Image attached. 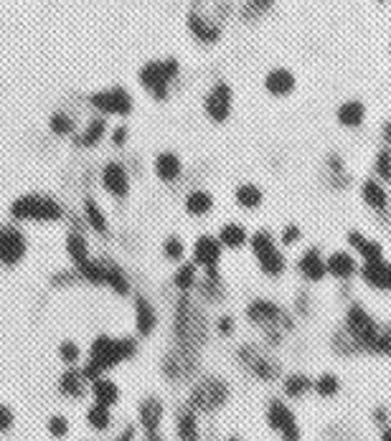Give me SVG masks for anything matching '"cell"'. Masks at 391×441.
I'll return each mask as SVG.
<instances>
[{"label":"cell","instance_id":"6da1fadb","mask_svg":"<svg viewBox=\"0 0 391 441\" xmlns=\"http://www.w3.org/2000/svg\"><path fill=\"white\" fill-rule=\"evenodd\" d=\"M231 15V0H191L185 13V28L193 41L214 46L224 36V23Z\"/></svg>","mask_w":391,"mask_h":441},{"label":"cell","instance_id":"7a4b0ae2","mask_svg":"<svg viewBox=\"0 0 391 441\" xmlns=\"http://www.w3.org/2000/svg\"><path fill=\"white\" fill-rule=\"evenodd\" d=\"M138 355V340L135 338H112V335H97L89 345V358L81 365V373L89 383L97 381L112 368L133 361Z\"/></svg>","mask_w":391,"mask_h":441},{"label":"cell","instance_id":"3957f363","mask_svg":"<svg viewBox=\"0 0 391 441\" xmlns=\"http://www.w3.org/2000/svg\"><path fill=\"white\" fill-rule=\"evenodd\" d=\"M173 335L176 345L199 353L206 345L208 338V320L206 312L199 307V302L191 294H181L173 307Z\"/></svg>","mask_w":391,"mask_h":441},{"label":"cell","instance_id":"277c9868","mask_svg":"<svg viewBox=\"0 0 391 441\" xmlns=\"http://www.w3.org/2000/svg\"><path fill=\"white\" fill-rule=\"evenodd\" d=\"M8 218L15 223H61L67 218V208L59 198L49 193H23L10 200Z\"/></svg>","mask_w":391,"mask_h":441},{"label":"cell","instance_id":"5b68a950","mask_svg":"<svg viewBox=\"0 0 391 441\" xmlns=\"http://www.w3.org/2000/svg\"><path fill=\"white\" fill-rule=\"evenodd\" d=\"M178 76H181V61L176 56L148 59L138 69V84L153 102H168Z\"/></svg>","mask_w":391,"mask_h":441},{"label":"cell","instance_id":"8992f818","mask_svg":"<svg viewBox=\"0 0 391 441\" xmlns=\"http://www.w3.org/2000/svg\"><path fill=\"white\" fill-rule=\"evenodd\" d=\"M87 107H92L94 114H102L107 119H127L135 112V96L133 92L122 84L94 89L87 94Z\"/></svg>","mask_w":391,"mask_h":441},{"label":"cell","instance_id":"52a82bcc","mask_svg":"<svg viewBox=\"0 0 391 441\" xmlns=\"http://www.w3.org/2000/svg\"><path fill=\"white\" fill-rule=\"evenodd\" d=\"M247 317H249V322L259 325L262 330H267L269 343H280L282 332L292 330V317H290L280 304H274V302H269V300L249 302Z\"/></svg>","mask_w":391,"mask_h":441},{"label":"cell","instance_id":"ba28073f","mask_svg":"<svg viewBox=\"0 0 391 441\" xmlns=\"http://www.w3.org/2000/svg\"><path fill=\"white\" fill-rule=\"evenodd\" d=\"M31 249L28 234L23 231L21 223L8 218L0 223V266L3 269H15L18 264L26 261Z\"/></svg>","mask_w":391,"mask_h":441},{"label":"cell","instance_id":"9c48e42d","mask_svg":"<svg viewBox=\"0 0 391 441\" xmlns=\"http://www.w3.org/2000/svg\"><path fill=\"white\" fill-rule=\"evenodd\" d=\"M226 401H229V386H226L222 378L208 375V378H201L191 388L188 408L196 413H211V411H219Z\"/></svg>","mask_w":391,"mask_h":441},{"label":"cell","instance_id":"30bf717a","mask_svg":"<svg viewBox=\"0 0 391 441\" xmlns=\"http://www.w3.org/2000/svg\"><path fill=\"white\" fill-rule=\"evenodd\" d=\"M99 185L112 200H127L133 191V173L122 160H107L99 168Z\"/></svg>","mask_w":391,"mask_h":441},{"label":"cell","instance_id":"8fae6325","mask_svg":"<svg viewBox=\"0 0 391 441\" xmlns=\"http://www.w3.org/2000/svg\"><path fill=\"white\" fill-rule=\"evenodd\" d=\"M378 330H381V327L374 322V317H369V312H366L363 307L353 304V307L348 309L346 332L356 340V343H358V347H361V350H369V353L374 350V343H376Z\"/></svg>","mask_w":391,"mask_h":441},{"label":"cell","instance_id":"7c38bea8","mask_svg":"<svg viewBox=\"0 0 391 441\" xmlns=\"http://www.w3.org/2000/svg\"><path fill=\"white\" fill-rule=\"evenodd\" d=\"M231 110H234V89H231V84H226V81L211 84V89L203 96L206 117L211 122H216V125H224L231 117Z\"/></svg>","mask_w":391,"mask_h":441},{"label":"cell","instance_id":"4fadbf2b","mask_svg":"<svg viewBox=\"0 0 391 441\" xmlns=\"http://www.w3.org/2000/svg\"><path fill=\"white\" fill-rule=\"evenodd\" d=\"M199 368V353L185 350V347H173L165 358H163V373L168 381H188Z\"/></svg>","mask_w":391,"mask_h":441},{"label":"cell","instance_id":"5bb4252c","mask_svg":"<svg viewBox=\"0 0 391 441\" xmlns=\"http://www.w3.org/2000/svg\"><path fill=\"white\" fill-rule=\"evenodd\" d=\"M239 361L242 365L254 373L259 381H277L280 378V363L272 361L269 355H265L259 347L254 345H242L239 347Z\"/></svg>","mask_w":391,"mask_h":441},{"label":"cell","instance_id":"9a60e30c","mask_svg":"<svg viewBox=\"0 0 391 441\" xmlns=\"http://www.w3.org/2000/svg\"><path fill=\"white\" fill-rule=\"evenodd\" d=\"M267 424L280 431L282 441H300V426L295 421V413L290 411V406H285L282 401H269L267 406Z\"/></svg>","mask_w":391,"mask_h":441},{"label":"cell","instance_id":"2e32d148","mask_svg":"<svg viewBox=\"0 0 391 441\" xmlns=\"http://www.w3.org/2000/svg\"><path fill=\"white\" fill-rule=\"evenodd\" d=\"M222 254L224 246L211 234L196 236V241L191 243V261L199 269H216V266L222 264Z\"/></svg>","mask_w":391,"mask_h":441},{"label":"cell","instance_id":"e0dca14e","mask_svg":"<svg viewBox=\"0 0 391 441\" xmlns=\"http://www.w3.org/2000/svg\"><path fill=\"white\" fill-rule=\"evenodd\" d=\"M107 135H110V119L102 117V114H92V117L84 122V127L76 130L72 142H74V147H79V150H92V147L102 145V142L107 140Z\"/></svg>","mask_w":391,"mask_h":441},{"label":"cell","instance_id":"ac0fdd59","mask_svg":"<svg viewBox=\"0 0 391 441\" xmlns=\"http://www.w3.org/2000/svg\"><path fill=\"white\" fill-rule=\"evenodd\" d=\"M183 170L185 165L176 150H160L153 157V175L165 185H176L183 178Z\"/></svg>","mask_w":391,"mask_h":441},{"label":"cell","instance_id":"d6986e66","mask_svg":"<svg viewBox=\"0 0 391 441\" xmlns=\"http://www.w3.org/2000/svg\"><path fill=\"white\" fill-rule=\"evenodd\" d=\"M81 220H84V226H87L89 231H94L97 236L110 239V231H112L110 216H107L104 206L92 196V193H87L84 200H81Z\"/></svg>","mask_w":391,"mask_h":441},{"label":"cell","instance_id":"ffe728a7","mask_svg":"<svg viewBox=\"0 0 391 441\" xmlns=\"http://www.w3.org/2000/svg\"><path fill=\"white\" fill-rule=\"evenodd\" d=\"M133 317H135V332L140 338H150L158 327V309L156 304L145 297V294H135L133 297Z\"/></svg>","mask_w":391,"mask_h":441},{"label":"cell","instance_id":"44dd1931","mask_svg":"<svg viewBox=\"0 0 391 441\" xmlns=\"http://www.w3.org/2000/svg\"><path fill=\"white\" fill-rule=\"evenodd\" d=\"M84 223H81L79 228H69V234L67 239H64V251H67V257H69V264L74 266V269H79L81 264H87L89 259L94 257L92 254V246H89V239L87 234H84Z\"/></svg>","mask_w":391,"mask_h":441},{"label":"cell","instance_id":"7402d4cb","mask_svg":"<svg viewBox=\"0 0 391 441\" xmlns=\"http://www.w3.org/2000/svg\"><path fill=\"white\" fill-rule=\"evenodd\" d=\"M104 264V287H110L117 297H130L133 294V282L127 277V272L122 269L119 261H115L112 257H99Z\"/></svg>","mask_w":391,"mask_h":441},{"label":"cell","instance_id":"603a6c76","mask_svg":"<svg viewBox=\"0 0 391 441\" xmlns=\"http://www.w3.org/2000/svg\"><path fill=\"white\" fill-rule=\"evenodd\" d=\"M163 416H165V406L156 396L142 398L138 406V424L145 429V434H156L163 424Z\"/></svg>","mask_w":391,"mask_h":441},{"label":"cell","instance_id":"cb8c5ba5","mask_svg":"<svg viewBox=\"0 0 391 441\" xmlns=\"http://www.w3.org/2000/svg\"><path fill=\"white\" fill-rule=\"evenodd\" d=\"M297 87V79H295V74L290 71V69H269L265 76V89L269 92L272 96H288L292 94Z\"/></svg>","mask_w":391,"mask_h":441},{"label":"cell","instance_id":"d4e9b609","mask_svg":"<svg viewBox=\"0 0 391 441\" xmlns=\"http://www.w3.org/2000/svg\"><path fill=\"white\" fill-rule=\"evenodd\" d=\"M87 388H89V381L84 378L81 368L72 365V368H67V370L61 373V378H59V393H61V396L79 401V398L87 393Z\"/></svg>","mask_w":391,"mask_h":441},{"label":"cell","instance_id":"484cf974","mask_svg":"<svg viewBox=\"0 0 391 441\" xmlns=\"http://www.w3.org/2000/svg\"><path fill=\"white\" fill-rule=\"evenodd\" d=\"M214 206H216L214 196L208 191H203V188H193V191L185 193V198H183L185 214L193 216V218H203V216H208L214 211Z\"/></svg>","mask_w":391,"mask_h":441},{"label":"cell","instance_id":"4316f807","mask_svg":"<svg viewBox=\"0 0 391 441\" xmlns=\"http://www.w3.org/2000/svg\"><path fill=\"white\" fill-rule=\"evenodd\" d=\"M89 390H92V398H94V404H102V406H107V408L117 406L119 404V396H122L119 386L112 381V378H107V375H99L97 381L89 383Z\"/></svg>","mask_w":391,"mask_h":441},{"label":"cell","instance_id":"83f0119b","mask_svg":"<svg viewBox=\"0 0 391 441\" xmlns=\"http://www.w3.org/2000/svg\"><path fill=\"white\" fill-rule=\"evenodd\" d=\"M173 287L181 294H191L199 284V266L193 264L191 259H185L181 264H176V272H173Z\"/></svg>","mask_w":391,"mask_h":441},{"label":"cell","instance_id":"f1b7e54d","mask_svg":"<svg viewBox=\"0 0 391 441\" xmlns=\"http://www.w3.org/2000/svg\"><path fill=\"white\" fill-rule=\"evenodd\" d=\"M76 130H79V122H76V114L67 110H56L49 114V132L53 137H74Z\"/></svg>","mask_w":391,"mask_h":441},{"label":"cell","instance_id":"f546056e","mask_svg":"<svg viewBox=\"0 0 391 441\" xmlns=\"http://www.w3.org/2000/svg\"><path fill=\"white\" fill-rule=\"evenodd\" d=\"M297 269H300V274H303L305 279L310 282H320L328 274V269H325V261L323 257H320V251L317 249H308L300 257V261H297Z\"/></svg>","mask_w":391,"mask_h":441},{"label":"cell","instance_id":"4dcf8cb0","mask_svg":"<svg viewBox=\"0 0 391 441\" xmlns=\"http://www.w3.org/2000/svg\"><path fill=\"white\" fill-rule=\"evenodd\" d=\"M363 279L376 289H391V264H386L384 259L366 261V266H363Z\"/></svg>","mask_w":391,"mask_h":441},{"label":"cell","instance_id":"1f68e13d","mask_svg":"<svg viewBox=\"0 0 391 441\" xmlns=\"http://www.w3.org/2000/svg\"><path fill=\"white\" fill-rule=\"evenodd\" d=\"M219 243H222L224 249H242L244 243L249 241V234H247V228L242 223H236V220H229V223H224L219 228V234H216Z\"/></svg>","mask_w":391,"mask_h":441},{"label":"cell","instance_id":"d6a6232c","mask_svg":"<svg viewBox=\"0 0 391 441\" xmlns=\"http://www.w3.org/2000/svg\"><path fill=\"white\" fill-rule=\"evenodd\" d=\"M257 264L259 269L267 274V277H280L285 272V257H282V251L277 246H269V249L259 251L257 254Z\"/></svg>","mask_w":391,"mask_h":441},{"label":"cell","instance_id":"836d02e7","mask_svg":"<svg viewBox=\"0 0 391 441\" xmlns=\"http://www.w3.org/2000/svg\"><path fill=\"white\" fill-rule=\"evenodd\" d=\"M234 200H236V206H242L244 211H254V208L262 206L265 193H262V188L254 183H242L234 191Z\"/></svg>","mask_w":391,"mask_h":441},{"label":"cell","instance_id":"e575fe53","mask_svg":"<svg viewBox=\"0 0 391 441\" xmlns=\"http://www.w3.org/2000/svg\"><path fill=\"white\" fill-rule=\"evenodd\" d=\"M325 269H328L333 277H338V279H348V277H353L356 272V261L346 251H335V254H331V259L325 261Z\"/></svg>","mask_w":391,"mask_h":441},{"label":"cell","instance_id":"d590c367","mask_svg":"<svg viewBox=\"0 0 391 441\" xmlns=\"http://www.w3.org/2000/svg\"><path fill=\"white\" fill-rule=\"evenodd\" d=\"M176 434L181 441H201L199 436V421H196V411L183 408L176 419Z\"/></svg>","mask_w":391,"mask_h":441},{"label":"cell","instance_id":"8d00e7d4","mask_svg":"<svg viewBox=\"0 0 391 441\" xmlns=\"http://www.w3.org/2000/svg\"><path fill=\"white\" fill-rule=\"evenodd\" d=\"M274 3H277V0H244L242 8H239V18H242L244 23L262 21L274 8Z\"/></svg>","mask_w":391,"mask_h":441},{"label":"cell","instance_id":"74e56055","mask_svg":"<svg viewBox=\"0 0 391 441\" xmlns=\"http://www.w3.org/2000/svg\"><path fill=\"white\" fill-rule=\"evenodd\" d=\"M348 243L353 246L358 254H361L366 261H378V259L384 257V251H381V243H376V241H369L366 236H361L358 231H351L348 234Z\"/></svg>","mask_w":391,"mask_h":441},{"label":"cell","instance_id":"f35d334b","mask_svg":"<svg viewBox=\"0 0 391 441\" xmlns=\"http://www.w3.org/2000/svg\"><path fill=\"white\" fill-rule=\"evenodd\" d=\"M160 254L168 259L170 264H181V261H185V257H188V246H185V241L178 234H170L163 239Z\"/></svg>","mask_w":391,"mask_h":441},{"label":"cell","instance_id":"ab89813d","mask_svg":"<svg viewBox=\"0 0 391 441\" xmlns=\"http://www.w3.org/2000/svg\"><path fill=\"white\" fill-rule=\"evenodd\" d=\"M366 117V110H363L361 102H356V99H348L338 107V122L343 127H358Z\"/></svg>","mask_w":391,"mask_h":441},{"label":"cell","instance_id":"60d3db41","mask_svg":"<svg viewBox=\"0 0 391 441\" xmlns=\"http://www.w3.org/2000/svg\"><path fill=\"white\" fill-rule=\"evenodd\" d=\"M76 274H79L81 282H87V284H92V287H104V264H102V259L92 257L87 264H81L79 269H76Z\"/></svg>","mask_w":391,"mask_h":441},{"label":"cell","instance_id":"b9f144b4","mask_svg":"<svg viewBox=\"0 0 391 441\" xmlns=\"http://www.w3.org/2000/svg\"><path fill=\"white\" fill-rule=\"evenodd\" d=\"M363 200H366L374 211H381V214H384L386 206H389V196H386L384 188H381L376 180H366V183H363Z\"/></svg>","mask_w":391,"mask_h":441},{"label":"cell","instance_id":"7bdbcfd3","mask_svg":"<svg viewBox=\"0 0 391 441\" xmlns=\"http://www.w3.org/2000/svg\"><path fill=\"white\" fill-rule=\"evenodd\" d=\"M87 424L94 431H107L112 426V411L102 404H92L87 408Z\"/></svg>","mask_w":391,"mask_h":441},{"label":"cell","instance_id":"ee69618b","mask_svg":"<svg viewBox=\"0 0 391 441\" xmlns=\"http://www.w3.org/2000/svg\"><path fill=\"white\" fill-rule=\"evenodd\" d=\"M310 388H313V381L303 373H292V375H288V381H285V393H288L290 398L305 396Z\"/></svg>","mask_w":391,"mask_h":441},{"label":"cell","instance_id":"f6af8a7d","mask_svg":"<svg viewBox=\"0 0 391 441\" xmlns=\"http://www.w3.org/2000/svg\"><path fill=\"white\" fill-rule=\"evenodd\" d=\"M59 361L64 363L67 368L79 365V361H81V347L76 345L74 340H64V343L59 345Z\"/></svg>","mask_w":391,"mask_h":441},{"label":"cell","instance_id":"bcb514c9","mask_svg":"<svg viewBox=\"0 0 391 441\" xmlns=\"http://www.w3.org/2000/svg\"><path fill=\"white\" fill-rule=\"evenodd\" d=\"M313 388H315V393L317 396H335L338 393V388H340V383H338V378L333 373H325V375H320L315 383H313Z\"/></svg>","mask_w":391,"mask_h":441},{"label":"cell","instance_id":"7dc6e473","mask_svg":"<svg viewBox=\"0 0 391 441\" xmlns=\"http://www.w3.org/2000/svg\"><path fill=\"white\" fill-rule=\"evenodd\" d=\"M107 140H110V145L115 147V150H122V147H127V142H130V127H127L125 122H119V125L110 127Z\"/></svg>","mask_w":391,"mask_h":441},{"label":"cell","instance_id":"c3c4849f","mask_svg":"<svg viewBox=\"0 0 391 441\" xmlns=\"http://www.w3.org/2000/svg\"><path fill=\"white\" fill-rule=\"evenodd\" d=\"M333 347H335L338 353H343V355H351V353H358V350H361V347H358V343H356V340L351 338L346 330L335 332V338H333Z\"/></svg>","mask_w":391,"mask_h":441},{"label":"cell","instance_id":"681fc988","mask_svg":"<svg viewBox=\"0 0 391 441\" xmlns=\"http://www.w3.org/2000/svg\"><path fill=\"white\" fill-rule=\"evenodd\" d=\"M46 429H49V434L53 439H64L69 434V419L67 416H61V413H53L51 419L46 421Z\"/></svg>","mask_w":391,"mask_h":441},{"label":"cell","instance_id":"f907efd6","mask_svg":"<svg viewBox=\"0 0 391 441\" xmlns=\"http://www.w3.org/2000/svg\"><path fill=\"white\" fill-rule=\"evenodd\" d=\"M76 282H81V279H79V274H76L74 266H72V269H64V272L51 274V287H72Z\"/></svg>","mask_w":391,"mask_h":441},{"label":"cell","instance_id":"816d5d0a","mask_svg":"<svg viewBox=\"0 0 391 441\" xmlns=\"http://www.w3.org/2000/svg\"><path fill=\"white\" fill-rule=\"evenodd\" d=\"M374 173H376V175H381L384 180H391V153H389V150H381V153L376 155Z\"/></svg>","mask_w":391,"mask_h":441},{"label":"cell","instance_id":"f5cc1de1","mask_svg":"<svg viewBox=\"0 0 391 441\" xmlns=\"http://www.w3.org/2000/svg\"><path fill=\"white\" fill-rule=\"evenodd\" d=\"M371 353H384L391 355V327H381L376 335V343H374V350Z\"/></svg>","mask_w":391,"mask_h":441},{"label":"cell","instance_id":"db71d44e","mask_svg":"<svg viewBox=\"0 0 391 441\" xmlns=\"http://www.w3.org/2000/svg\"><path fill=\"white\" fill-rule=\"evenodd\" d=\"M300 239H303V231H300V226H295V223L285 226V231H282V243H285V246H292V243H297Z\"/></svg>","mask_w":391,"mask_h":441},{"label":"cell","instance_id":"11a10c76","mask_svg":"<svg viewBox=\"0 0 391 441\" xmlns=\"http://www.w3.org/2000/svg\"><path fill=\"white\" fill-rule=\"evenodd\" d=\"M13 424H15L13 411H10V408H8L6 404H0V434H6V431H10V429H13Z\"/></svg>","mask_w":391,"mask_h":441},{"label":"cell","instance_id":"9f6ffc18","mask_svg":"<svg viewBox=\"0 0 391 441\" xmlns=\"http://www.w3.org/2000/svg\"><path fill=\"white\" fill-rule=\"evenodd\" d=\"M216 330L222 332V335H231V332H234V320H231L229 315L219 317V322H216Z\"/></svg>","mask_w":391,"mask_h":441},{"label":"cell","instance_id":"6f0895ef","mask_svg":"<svg viewBox=\"0 0 391 441\" xmlns=\"http://www.w3.org/2000/svg\"><path fill=\"white\" fill-rule=\"evenodd\" d=\"M135 439H138V429H135V424L125 426L117 436H115V441H135Z\"/></svg>","mask_w":391,"mask_h":441},{"label":"cell","instance_id":"680465c9","mask_svg":"<svg viewBox=\"0 0 391 441\" xmlns=\"http://www.w3.org/2000/svg\"><path fill=\"white\" fill-rule=\"evenodd\" d=\"M374 419L386 426V421H389V411H386V408H376V411H374Z\"/></svg>","mask_w":391,"mask_h":441},{"label":"cell","instance_id":"91938a15","mask_svg":"<svg viewBox=\"0 0 391 441\" xmlns=\"http://www.w3.org/2000/svg\"><path fill=\"white\" fill-rule=\"evenodd\" d=\"M145 441H163V436L156 431V434H148V436H145Z\"/></svg>","mask_w":391,"mask_h":441},{"label":"cell","instance_id":"94428289","mask_svg":"<svg viewBox=\"0 0 391 441\" xmlns=\"http://www.w3.org/2000/svg\"><path fill=\"white\" fill-rule=\"evenodd\" d=\"M384 132H386V140H389V145H391V122H389V125H386Z\"/></svg>","mask_w":391,"mask_h":441},{"label":"cell","instance_id":"6125c7cd","mask_svg":"<svg viewBox=\"0 0 391 441\" xmlns=\"http://www.w3.org/2000/svg\"><path fill=\"white\" fill-rule=\"evenodd\" d=\"M381 439H384V441H391V426L386 429V431H384V436H381Z\"/></svg>","mask_w":391,"mask_h":441},{"label":"cell","instance_id":"be15d7a7","mask_svg":"<svg viewBox=\"0 0 391 441\" xmlns=\"http://www.w3.org/2000/svg\"><path fill=\"white\" fill-rule=\"evenodd\" d=\"M229 441H242V439H229Z\"/></svg>","mask_w":391,"mask_h":441},{"label":"cell","instance_id":"e7e4bbea","mask_svg":"<svg viewBox=\"0 0 391 441\" xmlns=\"http://www.w3.org/2000/svg\"><path fill=\"white\" fill-rule=\"evenodd\" d=\"M378 3H386V0H378Z\"/></svg>","mask_w":391,"mask_h":441}]
</instances>
